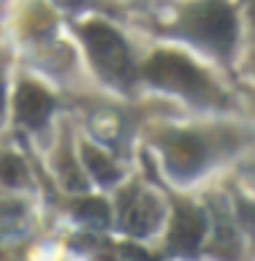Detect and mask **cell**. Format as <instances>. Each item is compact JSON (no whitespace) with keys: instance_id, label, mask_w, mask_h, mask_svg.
Returning <instances> with one entry per match:
<instances>
[{"instance_id":"30bf717a","label":"cell","mask_w":255,"mask_h":261,"mask_svg":"<svg viewBox=\"0 0 255 261\" xmlns=\"http://www.w3.org/2000/svg\"><path fill=\"white\" fill-rule=\"evenodd\" d=\"M0 179L6 185H22L24 182V163L16 155H0Z\"/></svg>"},{"instance_id":"7c38bea8","label":"cell","mask_w":255,"mask_h":261,"mask_svg":"<svg viewBox=\"0 0 255 261\" xmlns=\"http://www.w3.org/2000/svg\"><path fill=\"white\" fill-rule=\"evenodd\" d=\"M60 3H65V6H79L81 0H60Z\"/></svg>"},{"instance_id":"ba28073f","label":"cell","mask_w":255,"mask_h":261,"mask_svg":"<svg viewBox=\"0 0 255 261\" xmlns=\"http://www.w3.org/2000/svg\"><path fill=\"white\" fill-rule=\"evenodd\" d=\"M81 158H84V163L90 166V171L95 174L98 182L109 185V182H114V179L120 177V169L114 166V163H111L109 158H106V155H103L101 150H95V147L84 144V147H81Z\"/></svg>"},{"instance_id":"4fadbf2b","label":"cell","mask_w":255,"mask_h":261,"mask_svg":"<svg viewBox=\"0 0 255 261\" xmlns=\"http://www.w3.org/2000/svg\"><path fill=\"white\" fill-rule=\"evenodd\" d=\"M250 16H252V22H255V3H252V8H250Z\"/></svg>"},{"instance_id":"52a82bcc","label":"cell","mask_w":255,"mask_h":261,"mask_svg":"<svg viewBox=\"0 0 255 261\" xmlns=\"http://www.w3.org/2000/svg\"><path fill=\"white\" fill-rule=\"evenodd\" d=\"M160 220V204L152 199V196H136L133 201L125 204V212H122V223H125V231L133 237H144L150 234Z\"/></svg>"},{"instance_id":"277c9868","label":"cell","mask_w":255,"mask_h":261,"mask_svg":"<svg viewBox=\"0 0 255 261\" xmlns=\"http://www.w3.org/2000/svg\"><path fill=\"white\" fill-rule=\"evenodd\" d=\"M52 95L36 82H22L16 90V117L30 128H41L52 112Z\"/></svg>"},{"instance_id":"7a4b0ae2","label":"cell","mask_w":255,"mask_h":261,"mask_svg":"<svg viewBox=\"0 0 255 261\" xmlns=\"http://www.w3.org/2000/svg\"><path fill=\"white\" fill-rule=\"evenodd\" d=\"M81 36H84L87 46H90V55H93V60L103 68V73H109V76L120 79V82H130L133 65H130L125 41H122L117 33L111 28H106V24L90 22L81 28Z\"/></svg>"},{"instance_id":"3957f363","label":"cell","mask_w":255,"mask_h":261,"mask_svg":"<svg viewBox=\"0 0 255 261\" xmlns=\"http://www.w3.org/2000/svg\"><path fill=\"white\" fill-rule=\"evenodd\" d=\"M147 76L155 85L168 87V90H179V93L195 95L204 93L209 85L204 79V73L195 68L190 60H185L182 55H171V52H158L147 63Z\"/></svg>"},{"instance_id":"6da1fadb","label":"cell","mask_w":255,"mask_h":261,"mask_svg":"<svg viewBox=\"0 0 255 261\" xmlns=\"http://www.w3.org/2000/svg\"><path fill=\"white\" fill-rule=\"evenodd\" d=\"M182 19H185V28L204 44L215 46L220 52H228L234 46L236 22L231 8L220 3V0H204V3L190 6Z\"/></svg>"},{"instance_id":"9c48e42d","label":"cell","mask_w":255,"mask_h":261,"mask_svg":"<svg viewBox=\"0 0 255 261\" xmlns=\"http://www.w3.org/2000/svg\"><path fill=\"white\" fill-rule=\"evenodd\" d=\"M73 215L79 220H84L90 226H106L109 223V207H106L103 199H81L76 201V207H73Z\"/></svg>"},{"instance_id":"5bb4252c","label":"cell","mask_w":255,"mask_h":261,"mask_svg":"<svg viewBox=\"0 0 255 261\" xmlns=\"http://www.w3.org/2000/svg\"><path fill=\"white\" fill-rule=\"evenodd\" d=\"M0 106H3V90H0Z\"/></svg>"},{"instance_id":"5b68a950","label":"cell","mask_w":255,"mask_h":261,"mask_svg":"<svg viewBox=\"0 0 255 261\" xmlns=\"http://www.w3.org/2000/svg\"><path fill=\"white\" fill-rule=\"evenodd\" d=\"M204 234H207V220H204L201 212L193 207H177L168 242L179 250H193L204 240Z\"/></svg>"},{"instance_id":"8992f818","label":"cell","mask_w":255,"mask_h":261,"mask_svg":"<svg viewBox=\"0 0 255 261\" xmlns=\"http://www.w3.org/2000/svg\"><path fill=\"white\" fill-rule=\"evenodd\" d=\"M166 158H168V166L174 171L190 174L204 161V142L193 134H179L166 144Z\"/></svg>"},{"instance_id":"8fae6325","label":"cell","mask_w":255,"mask_h":261,"mask_svg":"<svg viewBox=\"0 0 255 261\" xmlns=\"http://www.w3.org/2000/svg\"><path fill=\"white\" fill-rule=\"evenodd\" d=\"M60 174H63V182H65L68 191H84V179H81L79 169L73 166V161L68 158V155L60 161Z\"/></svg>"}]
</instances>
